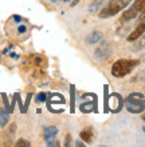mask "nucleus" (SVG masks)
Returning a JSON list of instances; mask_svg holds the SVG:
<instances>
[{
    "instance_id": "nucleus-11",
    "label": "nucleus",
    "mask_w": 145,
    "mask_h": 147,
    "mask_svg": "<svg viewBox=\"0 0 145 147\" xmlns=\"http://www.w3.org/2000/svg\"><path fill=\"white\" fill-rule=\"evenodd\" d=\"M8 122V112L4 109H0V127H4Z\"/></svg>"
},
{
    "instance_id": "nucleus-8",
    "label": "nucleus",
    "mask_w": 145,
    "mask_h": 147,
    "mask_svg": "<svg viewBox=\"0 0 145 147\" xmlns=\"http://www.w3.org/2000/svg\"><path fill=\"white\" fill-rule=\"evenodd\" d=\"M102 39V32L99 31H93L91 34L86 36V43L87 44H95L97 42H99Z\"/></svg>"
},
{
    "instance_id": "nucleus-13",
    "label": "nucleus",
    "mask_w": 145,
    "mask_h": 147,
    "mask_svg": "<svg viewBox=\"0 0 145 147\" xmlns=\"http://www.w3.org/2000/svg\"><path fill=\"white\" fill-rule=\"evenodd\" d=\"M46 98H47V95H46V94L40 92V94H38V96H36V102H40V103H42V102L46 100Z\"/></svg>"
},
{
    "instance_id": "nucleus-19",
    "label": "nucleus",
    "mask_w": 145,
    "mask_h": 147,
    "mask_svg": "<svg viewBox=\"0 0 145 147\" xmlns=\"http://www.w3.org/2000/svg\"><path fill=\"white\" fill-rule=\"evenodd\" d=\"M78 1H79V0H74V3H73V4H71V5H75V4H77V3H78Z\"/></svg>"
},
{
    "instance_id": "nucleus-20",
    "label": "nucleus",
    "mask_w": 145,
    "mask_h": 147,
    "mask_svg": "<svg viewBox=\"0 0 145 147\" xmlns=\"http://www.w3.org/2000/svg\"><path fill=\"white\" fill-rule=\"evenodd\" d=\"M62 1H70V0H62Z\"/></svg>"
},
{
    "instance_id": "nucleus-22",
    "label": "nucleus",
    "mask_w": 145,
    "mask_h": 147,
    "mask_svg": "<svg viewBox=\"0 0 145 147\" xmlns=\"http://www.w3.org/2000/svg\"><path fill=\"white\" fill-rule=\"evenodd\" d=\"M144 131H145V127H144Z\"/></svg>"
},
{
    "instance_id": "nucleus-10",
    "label": "nucleus",
    "mask_w": 145,
    "mask_h": 147,
    "mask_svg": "<svg viewBox=\"0 0 145 147\" xmlns=\"http://www.w3.org/2000/svg\"><path fill=\"white\" fill-rule=\"evenodd\" d=\"M110 107L113 110H118L121 107V98L118 96V95H113V96L110 98Z\"/></svg>"
},
{
    "instance_id": "nucleus-12",
    "label": "nucleus",
    "mask_w": 145,
    "mask_h": 147,
    "mask_svg": "<svg viewBox=\"0 0 145 147\" xmlns=\"http://www.w3.org/2000/svg\"><path fill=\"white\" fill-rule=\"evenodd\" d=\"M30 146H31V143L26 139H19L16 142V147H30Z\"/></svg>"
},
{
    "instance_id": "nucleus-1",
    "label": "nucleus",
    "mask_w": 145,
    "mask_h": 147,
    "mask_svg": "<svg viewBox=\"0 0 145 147\" xmlns=\"http://www.w3.org/2000/svg\"><path fill=\"white\" fill-rule=\"evenodd\" d=\"M138 66V60H132V59H120L112 67V75L116 78H124L128 74L133 71V68Z\"/></svg>"
},
{
    "instance_id": "nucleus-2",
    "label": "nucleus",
    "mask_w": 145,
    "mask_h": 147,
    "mask_svg": "<svg viewBox=\"0 0 145 147\" xmlns=\"http://www.w3.org/2000/svg\"><path fill=\"white\" fill-rule=\"evenodd\" d=\"M126 110L132 114H140L145 110V96L140 92H133L125 99Z\"/></svg>"
},
{
    "instance_id": "nucleus-15",
    "label": "nucleus",
    "mask_w": 145,
    "mask_h": 147,
    "mask_svg": "<svg viewBox=\"0 0 145 147\" xmlns=\"http://www.w3.org/2000/svg\"><path fill=\"white\" fill-rule=\"evenodd\" d=\"M26 31H27V27H26V26H19V27H18V32H19V34H24Z\"/></svg>"
},
{
    "instance_id": "nucleus-18",
    "label": "nucleus",
    "mask_w": 145,
    "mask_h": 147,
    "mask_svg": "<svg viewBox=\"0 0 145 147\" xmlns=\"http://www.w3.org/2000/svg\"><path fill=\"white\" fill-rule=\"evenodd\" d=\"M14 19H15L16 22H20V20H22V19H20V18H19V16H14Z\"/></svg>"
},
{
    "instance_id": "nucleus-3",
    "label": "nucleus",
    "mask_w": 145,
    "mask_h": 147,
    "mask_svg": "<svg viewBox=\"0 0 145 147\" xmlns=\"http://www.w3.org/2000/svg\"><path fill=\"white\" fill-rule=\"evenodd\" d=\"M132 0H109V3L99 11V18H110L122 11Z\"/></svg>"
},
{
    "instance_id": "nucleus-4",
    "label": "nucleus",
    "mask_w": 145,
    "mask_h": 147,
    "mask_svg": "<svg viewBox=\"0 0 145 147\" xmlns=\"http://www.w3.org/2000/svg\"><path fill=\"white\" fill-rule=\"evenodd\" d=\"M145 9V0H134V3L130 5L122 15V20H132L137 15H140Z\"/></svg>"
},
{
    "instance_id": "nucleus-9",
    "label": "nucleus",
    "mask_w": 145,
    "mask_h": 147,
    "mask_svg": "<svg viewBox=\"0 0 145 147\" xmlns=\"http://www.w3.org/2000/svg\"><path fill=\"white\" fill-rule=\"evenodd\" d=\"M81 139L83 140V142H86V143H90L91 140H93V128L91 127H87L85 128V130H82L81 131Z\"/></svg>"
},
{
    "instance_id": "nucleus-16",
    "label": "nucleus",
    "mask_w": 145,
    "mask_h": 147,
    "mask_svg": "<svg viewBox=\"0 0 145 147\" xmlns=\"http://www.w3.org/2000/svg\"><path fill=\"white\" fill-rule=\"evenodd\" d=\"M70 139H71V135H67L66 140H65V146H70Z\"/></svg>"
},
{
    "instance_id": "nucleus-17",
    "label": "nucleus",
    "mask_w": 145,
    "mask_h": 147,
    "mask_svg": "<svg viewBox=\"0 0 145 147\" xmlns=\"http://www.w3.org/2000/svg\"><path fill=\"white\" fill-rule=\"evenodd\" d=\"M140 22H145V9L141 12V16H140Z\"/></svg>"
},
{
    "instance_id": "nucleus-5",
    "label": "nucleus",
    "mask_w": 145,
    "mask_h": 147,
    "mask_svg": "<svg viewBox=\"0 0 145 147\" xmlns=\"http://www.w3.org/2000/svg\"><path fill=\"white\" fill-rule=\"evenodd\" d=\"M110 55H112V48H110L109 43H102L99 47H97L94 58L97 60H106L108 58H110Z\"/></svg>"
},
{
    "instance_id": "nucleus-6",
    "label": "nucleus",
    "mask_w": 145,
    "mask_h": 147,
    "mask_svg": "<svg viewBox=\"0 0 145 147\" xmlns=\"http://www.w3.org/2000/svg\"><path fill=\"white\" fill-rule=\"evenodd\" d=\"M144 34H145V22H140L138 26L136 27V30L128 36V40H129V42H134V40H137V39L141 38Z\"/></svg>"
},
{
    "instance_id": "nucleus-21",
    "label": "nucleus",
    "mask_w": 145,
    "mask_h": 147,
    "mask_svg": "<svg viewBox=\"0 0 145 147\" xmlns=\"http://www.w3.org/2000/svg\"><path fill=\"white\" fill-rule=\"evenodd\" d=\"M142 118H144V120H145V115H142Z\"/></svg>"
},
{
    "instance_id": "nucleus-14",
    "label": "nucleus",
    "mask_w": 145,
    "mask_h": 147,
    "mask_svg": "<svg viewBox=\"0 0 145 147\" xmlns=\"http://www.w3.org/2000/svg\"><path fill=\"white\" fill-rule=\"evenodd\" d=\"M136 47H137V50H138V48H145V35L142 36V39L137 43V46H136Z\"/></svg>"
},
{
    "instance_id": "nucleus-7",
    "label": "nucleus",
    "mask_w": 145,
    "mask_h": 147,
    "mask_svg": "<svg viewBox=\"0 0 145 147\" xmlns=\"http://www.w3.org/2000/svg\"><path fill=\"white\" fill-rule=\"evenodd\" d=\"M57 134H58V128L55 127V126H50V127L44 128L43 136H44V139H46V142H47V140L54 139L55 136H57Z\"/></svg>"
}]
</instances>
